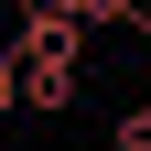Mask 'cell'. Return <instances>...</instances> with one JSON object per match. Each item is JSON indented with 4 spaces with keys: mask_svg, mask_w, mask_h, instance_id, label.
Wrapping results in <instances>:
<instances>
[{
    "mask_svg": "<svg viewBox=\"0 0 151 151\" xmlns=\"http://www.w3.org/2000/svg\"><path fill=\"white\" fill-rule=\"evenodd\" d=\"M22 108V65H11V43H0V119Z\"/></svg>",
    "mask_w": 151,
    "mask_h": 151,
    "instance_id": "5b68a950",
    "label": "cell"
},
{
    "mask_svg": "<svg viewBox=\"0 0 151 151\" xmlns=\"http://www.w3.org/2000/svg\"><path fill=\"white\" fill-rule=\"evenodd\" d=\"M108 151H151V97H140V108H129V119H119V129H108Z\"/></svg>",
    "mask_w": 151,
    "mask_h": 151,
    "instance_id": "277c9868",
    "label": "cell"
},
{
    "mask_svg": "<svg viewBox=\"0 0 151 151\" xmlns=\"http://www.w3.org/2000/svg\"><path fill=\"white\" fill-rule=\"evenodd\" d=\"M22 108H43V119H65V108H76V76H22Z\"/></svg>",
    "mask_w": 151,
    "mask_h": 151,
    "instance_id": "3957f363",
    "label": "cell"
},
{
    "mask_svg": "<svg viewBox=\"0 0 151 151\" xmlns=\"http://www.w3.org/2000/svg\"><path fill=\"white\" fill-rule=\"evenodd\" d=\"M11 65H22V76H76V65H86V22H65V11L22 0V32H11Z\"/></svg>",
    "mask_w": 151,
    "mask_h": 151,
    "instance_id": "6da1fadb",
    "label": "cell"
},
{
    "mask_svg": "<svg viewBox=\"0 0 151 151\" xmlns=\"http://www.w3.org/2000/svg\"><path fill=\"white\" fill-rule=\"evenodd\" d=\"M43 11H65V22H86V32H97V22H140V0H43ZM151 32V22H140Z\"/></svg>",
    "mask_w": 151,
    "mask_h": 151,
    "instance_id": "7a4b0ae2",
    "label": "cell"
}]
</instances>
